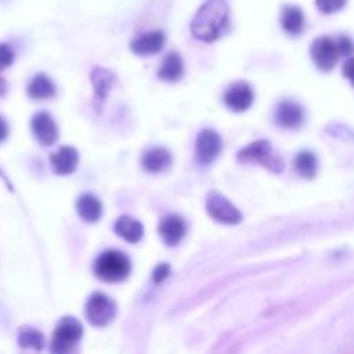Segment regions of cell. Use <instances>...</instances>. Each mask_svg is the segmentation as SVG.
Instances as JSON below:
<instances>
[{
  "instance_id": "obj_1",
  "label": "cell",
  "mask_w": 354,
  "mask_h": 354,
  "mask_svg": "<svg viewBox=\"0 0 354 354\" xmlns=\"http://www.w3.org/2000/svg\"><path fill=\"white\" fill-rule=\"evenodd\" d=\"M230 9L225 0H208L192 19V35L201 42H214L228 28Z\"/></svg>"
},
{
  "instance_id": "obj_2",
  "label": "cell",
  "mask_w": 354,
  "mask_h": 354,
  "mask_svg": "<svg viewBox=\"0 0 354 354\" xmlns=\"http://www.w3.org/2000/svg\"><path fill=\"white\" fill-rule=\"evenodd\" d=\"M93 272L104 282H123L128 278L131 272V263L124 252L120 251H106L97 258Z\"/></svg>"
},
{
  "instance_id": "obj_3",
  "label": "cell",
  "mask_w": 354,
  "mask_h": 354,
  "mask_svg": "<svg viewBox=\"0 0 354 354\" xmlns=\"http://www.w3.org/2000/svg\"><path fill=\"white\" fill-rule=\"evenodd\" d=\"M239 161L242 163H254L261 164L266 170L273 171V173H282L283 171V161L278 154L273 151L272 144L268 140H256L249 144L247 147L237 154Z\"/></svg>"
},
{
  "instance_id": "obj_4",
  "label": "cell",
  "mask_w": 354,
  "mask_h": 354,
  "mask_svg": "<svg viewBox=\"0 0 354 354\" xmlns=\"http://www.w3.org/2000/svg\"><path fill=\"white\" fill-rule=\"evenodd\" d=\"M83 335V327L73 316H66V318L60 320L57 323L56 330H54L52 335V344H50V349L56 354H64L69 353L76 347V344L80 342Z\"/></svg>"
},
{
  "instance_id": "obj_5",
  "label": "cell",
  "mask_w": 354,
  "mask_h": 354,
  "mask_svg": "<svg viewBox=\"0 0 354 354\" xmlns=\"http://www.w3.org/2000/svg\"><path fill=\"white\" fill-rule=\"evenodd\" d=\"M85 316L90 325L93 327L109 325L116 316V302L109 296L102 294V292H96L87 301Z\"/></svg>"
},
{
  "instance_id": "obj_6",
  "label": "cell",
  "mask_w": 354,
  "mask_h": 354,
  "mask_svg": "<svg viewBox=\"0 0 354 354\" xmlns=\"http://www.w3.org/2000/svg\"><path fill=\"white\" fill-rule=\"evenodd\" d=\"M206 209L212 220L220 221L225 225H237L242 221V214L225 195L220 192L211 190L206 197Z\"/></svg>"
},
{
  "instance_id": "obj_7",
  "label": "cell",
  "mask_w": 354,
  "mask_h": 354,
  "mask_svg": "<svg viewBox=\"0 0 354 354\" xmlns=\"http://www.w3.org/2000/svg\"><path fill=\"white\" fill-rule=\"evenodd\" d=\"M221 153V138L214 130H202L195 142V159L199 164L206 166L217 159Z\"/></svg>"
},
{
  "instance_id": "obj_8",
  "label": "cell",
  "mask_w": 354,
  "mask_h": 354,
  "mask_svg": "<svg viewBox=\"0 0 354 354\" xmlns=\"http://www.w3.org/2000/svg\"><path fill=\"white\" fill-rule=\"evenodd\" d=\"M339 49H337L335 40L329 38V36H322V38L315 40L311 45V57L315 60L316 66L322 71H330L335 67L337 59H339Z\"/></svg>"
},
{
  "instance_id": "obj_9",
  "label": "cell",
  "mask_w": 354,
  "mask_h": 354,
  "mask_svg": "<svg viewBox=\"0 0 354 354\" xmlns=\"http://www.w3.org/2000/svg\"><path fill=\"white\" fill-rule=\"evenodd\" d=\"M254 102V92L245 82H237L225 92V106L235 113H244Z\"/></svg>"
},
{
  "instance_id": "obj_10",
  "label": "cell",
  "mask_w": 354,
  "mask_h": 354,
  "mask_svg": "<svg viewBox=\"0 0 354 354\" xmlns=\"http://www.w3.org/2000/svg\"><path fill=\"white\" fill-rule=\"evenodd\" d=\"M32 130L35 133L36 140L42 146H52L59 138V130H57L56 121L52 120L49 113H38L32 120Z\"/></svg>"
},
{
  "instance_id": "obj_11",
  "label": "cell",
  "mask_w": 354,
  "mask_h": 354,
  "mask_svg": "<svg viewBox=\"0 0 354 354\" xmlns=\"http://www.w3.org/2000/svg\"><path fill=\"white\" fill-rule=\"evenodd\" d=\"M275 121L276 124L283 128H298L305 121V111L299 104L292 102V100H283L276 107Z\"/></svg>"
},
{
  "instance_id": "obj_12",
  "label": "cell",
  "mask_w": 354,
  "mask_h": 354,
  "mask_svg": "<svg viewBox=\"0 0 354 354\" xmlns=\"http://www.w3.org/2000/svg\"><path fill=\"white\" fill-rule=\"evenodd\" d=\"M80 156L76 153L75 147L64 146L57 151L56 154L50 156V164H52V170L56 171L57 175H71L78 166Z\"/></svg>"
},
{
  "instance_id": "obj_13",
  "label": "cell",
  "mask_w": 354,
  "mask_h": 354,
  "mask_svg": "<svg viewBox=\"0 0 354 354\" xmlns=\"http://www.w3.org/2000/svg\"><path fill=\"white\" fill-rule=\"evenodd\" d=\"M187 227H185V221L180 217H166L159 223V235L163 237L164 244L173 247V245L180 244L181 239H184Z\"/></svg>"
},
{
  "instance_id": "obj_14",
  "label": "cell",
  "mask_w": 354,
  "mask_h": 354,
  "mask_svg": "<svg viewBox=\"0 0 354 354\" xmlns=\"http://www.w3.org/2000/svg\"><path fill=\"white\" fill-rule=\"evenodd\" d=\"M164 42H166V38H164L163 32L146 33V35L138 36L137 40L131 42V50L138 56H153L163 49Z\"/></svg>"
},
{
  "instance_id": "obj_15",
  "label": "cell",
  "mask_w": 354,
  "mask_h": 354,
  "mask_svg": "<svg viewBox=\"0 0 354 354\" xmlns=\"http://www.w3.org/2000/svg\"><path fill=\"white\" fill-rule=\"evenodd\" d=\"M171 164V154L170 151L163 149V147H156V149L147 151L142 156V166L149 173H161V171L168 170Z\"/></svg>"
},
{
  "instance_id": "obj_16",
  "label": "cell",
  "mask_w": 354,
  "mask_h": 354,
  "mask_svg": "<svg viewBox=\"0 0 354 354\" xmlns=\"http://www.w3.org/2000/svg\"><path fill=\"white\" fill-rule=\"evenodd\" d=\"M76 211H78L80 218L87 223H96L102 217V204L99 199L92 194H83L82 197L76 201Z\"/></svg>"
},
{
  "instance_id": "obj_17",
  "label": "cell",
  "mask_w": 354,
  "mask_h": 354,
  "mask_svg": "<svg viewBox=\"0 0 354 354\" xmlns=\"http://www.w3.org/2000/svg\"><path fill=\"white\" fill-rule=\"evenodd\" d=\"M114 232L120 235L121 239H124L130 244H137L144 237V227L138 220H133L130 217H121L120 220L114 225Z\"/></svg>"
},
{
  "instance_id": "obj_18",
  "label": "cell",
  "mask_w": 354,
  "mask_h": 354,
  "mask_svg": "<svg viewBox=\"0 0 354 354\" xmlns=\"http://www.w3.org/2000/svg\"><path fill=\"white\" fill-rule=\"evenodd\" d=\"M184 75V60H181L180 54L170 52L161 63L159 71H157V76L164 82H177Z\"/></svg>"
},
{
  "instance_id": "obj_19",
  "label": "cell",
  "mask_w": 354,
  "mask_h": 354,
  "mask_svg": "<svg viewBox=\"0 0 354 354\" xmlns=\"http://www.w3.org/2000/svg\"><path fill=\"white\" fill-rule=\"evenodd\" d=\"M280 21H282V28L289 35H299L305 30V14H302L301 9L294 8V5L283 8Z\"/></svg>"
},
{
  "instance_id": "obj_20",
  "label": "cell",
  "mask_w": 354,
  "mask_h": 354,
  "mask_svg": "<svg viewBox=\"0 0 354 354\" xmlns=\"http://www.w3.org/2000/svg\"><path fill=\"white\" fill-rule=\"evenodd\" d=\"M28 96L36 100H45L56 96V85L45 75H36L28 85Z\"/></svg>"
},
{
  "instance_id": "obj_21",
  "label": "cell",
  "mask_w": 354,
  "mask_h": 354,
  "mask_svg": "<svg viewBox=\"0 0 354 354\" xmlns=\"http://www.w3.org/2000/svg\"><path fill=\"white\" fill-rule=\"evenodd\" d=\"M114 82H116V78H114V75L111 73V71L102 69V67H97V69H93L92 83H93V90H96L97 99L99 100L106 99V96L109 93V90L113 89Z\"/></svg>"
},
{
  "instance_id": "obj_22",
  "label": "cell",
  "mask_w": 354,
  "mask_h": 354,
  "mask_svg": "<svg viewBox=\"0 0 354 354\" xmlns=\"http://www.w3.org/2000/svg\"><path fill=\"white\" fill-rule=\"evenodd\" d=\"M294 166L296 171H298L302 178H313L316 175V166H318V163H316L315 154L305 151V153L296 156Z\"/></svg>"
},
{
  "instance_id": "obj_23",
  "label": "cell",
  "mask_w": 354,
  "mask_h": 354,
  "mask_svg": "<svg viewBox=\"0 0 354 354\" xmlns=\"http://www.w3.org/2000/svg\"><path fill=\"white\" fill-rule=\"evenodd\" d=\"M43 344H45V339H43L42 333L35 329H25L19 333V346L26 347V349H35L42 351Z\"/></svg>"
},
{
  "instance_id": "obj_24",
  "label": "cell",
  "mask_w": 354,
  "mask_h": 354,
  "mask_svg": "<svg viewBox=\"0 0 354 354\" xmlns=\"http://www.w3.org/2000/svg\"><path fill=\"white\" fill-rule=\"evenodd\" d=\"M347 0H316V8L325 14H332V12L340 11L346 5Z\"/></svg>"
},
{
  "instance_id": "obj_25",
  "label": "cell",
  "mask_w": 354,
  "mask_h": 354,
  "mask_svg": "<svg viewBox=\"0 0 354 354\" xmlns=\"http://www.w3.org/2000/svg\"><path fill=\"white\" fill-rule=\"evenodd\" d=\"M12 60H14V52H12L11 47L0 43V71L11 66Z\"/></svg>"
},
{
  "instance_id": "obj_26",
  "label": "cell",
  "mask_w": 354,
  "mask_h": 354,
  "mask_svg": "<svg viewBox=\"0 0 354 354\" xmlns=\"http://www.w3.org/2000/svg\"><path fill=\"white\" fill-rule=\"evenodd\" d=\"M168 275H170V265L163 263V265L156 266V269H154V273H153V280L156 283H161Z\"/></svg>"
},
{
  "instance_id": "obj_27",
  "label": "cell",
  "mask_w": 354,
  "mask_h": 354,
  "mask_svg": "<svg viewBox=\"0 0 354 354\" xmlns=\"http://www.w3.org/2000/svg\"><path fill=\"white\" fill-rule=\"evenodd\" d=\"M335 43H337V49H339L340 56H347V54H351L354 50L353 42H351L349 38H346V36L339 38Z\"/></svg>"
},
{
  "instance_id": "obj_28",
  "label": "cell",
  "mask_w": 354,
  "mask_h": 354,
  "mask_svg": "<svg viewBox=\"0 0 354 354\" xmlns=\"http://www.w3.org/2000/svg\"><path fill=\"white\" fill-rule=\"evenodd\" d=\"M342 71H344V76H346V78L351 82V85L354 87V57H351V59L346 60Z\"/></svg>"
},
{
  "instance_id": "obj_29",
  "label": "cell",
  "mask_w": 354,
  "mask_h": 354,
  "mask_svg": "<svg viewBox=\"0 0 354 354\" xmlns=\"http://www.w3.org/2000/svg\"><path fill=\"white\" fill-rule=\"evenodd\" d=\"M9 135V126L8 123H5V120L2 116H0V142H4L5 138H8Z\"/></svg>"
},
{
  "instance_id": "obj_30",
  "label": "cell",
  "mask_w": 354,
  "mask_h": 354,
  "mask_svg": "<svg viewBox=\"0 0 354 354\" xmlns=\"http://www.w3.org/2000/svg\"><path fill=\"white\" fill-rule=\"evenodd\" d=\"M5 89H8V85H5V80L0 78V96H4Z\"/></svg>"
}]
</instances>
